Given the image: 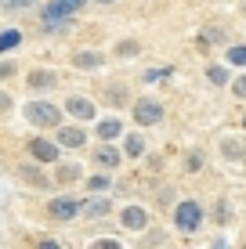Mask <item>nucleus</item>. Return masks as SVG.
<instances>
[{"label":"nucleus","mask_w":246,"mask_h":249,"mask_svg":"<svg viewBox=\"0 0 246 249\" xmlns=\"http://www.w3.org/2000/svg\"><path fill=\"white\" fill-rule=\"evenodd\" d=\"M29 152H33L40 162H58V144L44 141V137H33V141H29Z\"/></svg>","instance_id":"5"},{"label":"nucleus","mask_w":246,"mask_h":249,"mask_svg":"<svg viewBox=\"0 0 246 249\" xmlns=\"http://www.w3.org/2000/svg\"><path fill=\"white\" fill-rule=\"evenodd\" d=\"M55 83H58L55 72H29V87L33 90H47V87H55Z\"/></svg>","instance_id":"10"},{"label":"nucleus","mask_w":246,"mask_h":249,"mask_svg":"<svg viewBox=\"0 0 246 249\" xmlns=\"http://www.w3.org/2000/svg\"><path fill=\"white\" fill-rule=\"evenodd\" d=\"M134 51H138V44H134V40H127V44H120V54H134Z\"/></svg>","instance_id":"22"},{"label":"nucleus","mask_w":246,"mask_h":249,"mask_svg":"<svg viewBox=\"0 0 246 249\" xmlns=\"http://www.w3.org/2000/svg\"><path fill=\"white\" fill-rule=\"evenodd\" d=\"M232 90L239 94V98H246V76H243V80H235V83H232Z\"/></svg>","instance_id":"21"},{"label":"nucleus","mask_w":246,"mask_h":249,"mask_svg":"<svg viewBox=\"0 0 246 249\" xmlns=\"http://www.w3.org/2000/svg\"><path fill=\"white\" fill-rule=\"evenodd\" d=\"M228 62H232V65H246V44L228 47Z\"/></svg>","instance_id":"16"},{"label":"nucleus","mask_w":246,"mask_h":249,"mask_svg":"<svg viewBox=\"0 0 246 249\" xmlns=\"http://www.w3.org/2000/svg\"><path fill=\"white\" fill-rule=\"evenodd\" d=\"M91 188H95V192H105V188H109V177H91Z\"/></svg>","instance_id":"20"},{"label":"nucleus","mask_w":246,"mask_h":249,"mask_svg":"<svg viewBox=\"0 0 246 249\" xmlns=\"http://www.w3.org/2000/svg\"><path fill=\"white\" fill-rule=\"evenodd\" d=\"M83 213H87V217H105V213H109V202H105V199H91V202H83Z\"/></svg>","instance_id":"13"},{"label":"nucleus","mask_w":246,"mask_h":249,"mask_svg":"<svg viewBox=\"0 0 246 249\" xmlns=\"http://www.w3.org/2000/svg\"><path fill=\"white\" fill-rule=\"evenodd\" d=\"M76 65H80V69H95L98 54H95V51H80V54H76Z\"/></svg>","instance_id":"14"},{"label":"nucleus","mask_w":246,"mask_h":249,"mask_svg":"<svg viewBox=\"0 0 246 249\" xmlns=\"http://www.w3.org/2000/svg\"><path fill=\"white\" fill-rule=\"evenodd\" d=\"M25 119H29L33 126H58L62 112H58L51 101H29V105H25Z\"/></svg>","instance_id":"2"},{"label":"nucleus","mask_w":246,"mask_h":249,"mask_svg":"<svg viewBox=\"0 0 246 249\" xmlns=\"http://www.w3.org/2000/svg\"><path fill=\"white\" fill-rule=\"evenodd\" d=\"M199 220H203V206H199V202H181V206L174 210V224H177V231H196Z\"/></svg>","instance_id":"3"},{"label":"nucleus","mask_w":246,"mask_h":249,"mask_svg":"<svg viewBox=\"0 0 246 249\" xmlns=\"http://www.w3.org/2000/svg\"><path fill=\"white\" fill-rule=\"evenodd\" d=\"M29 4H37V0H7V7H29Z\"/></svg>","instance_id":"23"},{"label":"nucleus","mask_w":246,"mask_h":249,"mask_svg":"<svg viewBox=\"0 0 246 249\" xmlns=\"http://www.w3.org/2000/svg\"><path fill=\"white\" fill-rule=\"evenodd\" d=\"M83 4H87V0H51V4L44 7V29L62 33L65 25H69V18L80 11Z\"/></svg>","instance_id":"1"},{"label":"nucleus","mask_w":246,"mask_h":249,"mask_svg":"<svg viewBox=\"0 0 246 249\" xmlns=\"http://www.w3.org/2000/svg\"><path fill=\"white\" fill-rule=\"evenodd\" d=\"M83 141H87V134L76 130V126H62L58 130V144H65V148H80Z\"/></svg>","instance_id":"8"},{"label":"nucleus","mask_w":246,"mask_h":249,"mask_svg":"<svg viewBox=\"0 0 246 249\" xmlns=\"http://www.w3.org/2000/svg\"><path fill=\"white\" fill-rule=\"evenodd\" d=\"M95 159L101 162V166H120V152H116V148H109V144L95 152Z\"/></svg>","instance_id":"12"},{"label":"nucleus","mask_w":246,"mask_h":249,"mask_svg":"<svg viewBox=\"0 0 246 249\" xmlns=\"http://www.w3.org/2000/svg\"><path fill=\"white\" fill-rule=\"evenodd\" d=\"M19 40H22V36H19V29H7V33H4V40H0V51L19 47Z\"/></svg>","instance_id":"17"},{"label":"nucleus","mask_w":246,"mask_h":249,"mask_svg":"<svg viewBox=\"0 0 246 249\" xmlns=\"http://www.w3.org/2000/svg\"><path fill=\"white\" fill-rule=\"evenodd\" d=\"M243 126H246V119H243Z\"/></svg>","instance_id":"24"},{"label":"nucleus","mask_w":246,"mask_h":249,"mask_svg":"<svg viewBox=\"0 0 246 249\" xmlns=\"http://www.w3.org/2000/svg\"><path fill=\"white\" fill-rule=\"evenodd\" d=\"M134 119H138L141 126H152V123H159V119H163V105H159V101H152V98H141V101H134Z\"/></svg>","instance_id":"4"},{"label":"nucleus","mask_w":246,"mask_h":249,"mask_svg":"<svg viewBox=\"0 0 246 249\" xmlns=\"http://www.w3.org/2000/svg\"><path fill=\"white\" fill-rule=\"evenodd\" d=\"M69 112L80 116V119H95V105L87 98H69Z\"/></svg>","instance_id":"9"},{"label":"nucleus","mask_w":246,"mask_h":249,"mask_svg":"<svg viewBox=\"0 0 246 249\" xmlns=\"http://www.w3.org/2000/svg\"><path fill=\"white\" fill-rule=\"evenodd\" d=\"M120 130H123L120 119H101V123H98V137H101V141H113V137H120Z\"/></svg>","instance_id":"11"},{"label":"nucleus","mask_w":246,"mask_h":249,"mask_svg":"<svg viewBox=\"0 0 246 249\" xmlns=\"http://www.w3.org/2000/svg\"><path fill=\"white\" fill-rule=\"evenodd\" d=\"M207 76H210V83H214V87H225V83H228V69H221V65H214Z\"/></svg>","instance_id":"15"},{"label":"nucleus","mask_w":246,"mask_h":249,"mask_svg":"<svg viewBox=\"0 0 246 249\" xmlns=\"http://www.w3.org/2000/svg\"><path fill=\"white\" fill-rule=\"evenodd\" d=\"M76 213H83V206L73 202V199H55V202H51V217H55V220H73Z\"/></svg>","instance_id":"6"},{"label":"nucleus","mask_w":246,"mask_h":249,"mask_svg":"<svg viewBox=\"0 0 246 249\" xmlns=\"http://www.w3.org/2000/svg\"><path fill=\"white\" fill-rule=\"evenodd\" d=\"M25 177H29V181L37 184V188H44V184H47V177L40 174V170H25Z\"/></svg>","instance_id":"19"},{"label":"nucleus","mask_w":246,"mask_h":249,"mask_svg":"<svg viewBox=\"0 0 246 249\" xmlns=\"http://www.w3.org/2000/svg\"><path fill=\"white\" fill-rule=\"evenodd\" d=\"M127 152H131V156H141V152H145V141H141V137H131V141H127Z\"/></svg>","instance_id":"18"},{"label":"nucleus","mask_w":246,"mask_h":249,"mask_svg":"<svg viewBox=\"0 0 246 249\" xmlns=\"http://www.w3.org/2000/svg\"><path fill=\"white\" fill-rule=\"evenodd\" d=\"M145 224H149V213L141 210V206H127V210H123V228L138 231V228H145Z\"/></svg>","instance_id":"7"}]
</instances>
